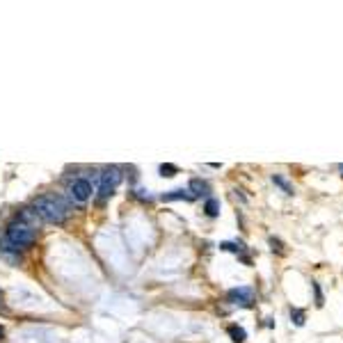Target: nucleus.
<instances>
[{
  "mask_svg": "<svg viewBox=\"0 0 343 343\" xmlns=\"http://www.w3.org/2000/svg\"><path fill=\"white\" fill-rule=\"evenodd\" d=\"M190 195L195 199H197V197L211 199V186H208L206 181H202V179H192L190 181Z\"/></svg>",
  "mask_w": 343,
  "mask_h": 343,
  "instance_id": "8",
  "label": "nucleus"
},
{
  "mask_svg": "<svg viewBox=\"0 0 343 343\" xmlns=\"http://www.w3.org/2000/svg\"><path fill=\"white\" fill-rule=\"evenodd\" d=\"M34 211L48 225H64L67 218L71 215V204L57 192H46V195H39L34 199Z\"/></svg>",
  "mask_w": 343,
  "mask_h": 343,
  "instance_id": "1",
  "label": "nucleus"
},
{
  "mask_svg": "<svg viewBox=\"0 0 343 343\" xmlns=\"http://www.w3.org/2000/svg\"><path fill=\"white\" fill-rule=\"evenodd\" d=\"M2 337H5V330H2V327H0V339H2Z\"/></svg>",
  "mask_w": 343,
  "mask_h": 343,
  "instance_id": "19",
  "label": "nucleus"
},
{
  "mask_svg": "<svg viewBox=\"0 0 343 343\" xmlns=\"http://www.w3.org/2000/svg\"><path fill=\"white\" fill-rule=\"evenodd\" d=\"M291 318H293V323H295L298 327L304 325V311L302 309H293L291 311Z\"/></svg>",
  "mask_w": 343,
  "mask_h": 343,
  "instance_id": "14",
  "label": "nucleus"
},
{
  "mask_svg": "<svg viewBox=\"0 0 343 343\" xmlns=\"http://www.w3.org/2000/svg\"><path fill=\"white\" fill-rule=\"evenodd\" d=\"M16 220H21L23 225H28V227H32V229H39L41 227V222L44 220L39 218V213L34 211V206H28V208H23L21 213H18V218Z\"/></svg>",
  "mask_w": 343,
  "mask_h": 343,
  "instance_id": "6",
  "label": "nucleus"
},
{
  "mask_svg": "<svg viewBox=\"0 0 343 343\" xmlns=\"http://www.w3.org/2000/svg\"><path fill=\"white\" fill-rule=\"evenodd\" d=\"M92 192H94L92 190V183H90V179H85V176H78V179H73L71 183H69V197L76 204L90 202Z\"/></svg>",
  "mask_w": 343,
  "mask_h": 343,
  "instance_id": "4",
  "label": "nucleus"
},
{
  "mask_svg": "<svg viewBox=\"0 0 343 343\" xmlns=\"http://www.w3.org/2000/svg\"><path fill=\"white\" fill-rule=\"evenodd\" d=\"M204 211H206V215L208 218H218L220 215V202L218 199H206V206H204Z\"/></svg>",
  "mask_w": 343,
  "mask_h": 343,
  "instance_id": "11",
  "label": "nucleus"
},
{
  "mask_svg": "<svg viewBox=\"0 0 343 343\" xmlns=\"http://www.w3.org/2000/svg\"><path fill=\"white\" fill-rule=\"evenodd\" d=\"M0 314H7V304H5V298H2V293H0Z\"/></svg>",
  "mask_w": 343,
  "mask_h": 343,
  "instance_id": "18",
  "label": "nucleus"
},
{
  "mask_svg": "<svg viewBox=\"0 0 343 343\" xmlns=\"http://www.w3.org/2000/svg\"><path fill=\"white\" fill-rule=\"evenodd\" d=\"M270 245H272V252H284V247H281V240H275V238H270Z\"/></svg>",
  "mask_w": 343,
  "mask_h": 343,
  "instance_id": "17",
  "label": "nucleus"
},
{
  "mask_svg": "<svg viewBox=\"0 0 343 343\" xmlns=\"http://www.w3.org/2000/svg\"><path fill=\"white\" fill-rule=\"evenodd\" d=\"M339 172H343V163H341V165H339Z\"/></svg>",
  "mask_w": 343,
  "mask_h": 343,
  "instance_id": "20",
  "label": "nucleus"
},
{
  "mask_svg": "<svg viewBox=\"0 0 343 343\" xmlns=\"http://www.w3.org/2000/svg\"><path fill=\"white\" fill-rule=\"evenodd\" d=\"M179 169L174 167V165H160V174L163 176H174Z\"/></svg>",
  "mask_w": 343,
  "mask_h": 343,
  "instance_id": "15",
  "label": "nucleus"
},
{
  "mask_svg": "<svg viewBox=\"0 0 343 343\" xmlns=\"http://www.w3.org/2000/svg\"><path fill=\"white\" fill-rule=\"evenodd\" d=\"M195 202V197L190 195V190H172L163 195V202Z\"/></svg>",
  "mask_w": 343,
  "mask_h": 343,
  "instance_id": "9",
  "label": "nucleus"
},
{
  "mask_svg": "<svg viewBox=\"0 0 343 343\" xmlns=\"http://www.w3.org/2000/svg\"><path fill=\"white\" fill-rule=\"evenodd\" d=\"M227 332H229V337L233 339L236 343H245V339H247V334H245V330L238 325H229L227 327Z\"/></svg>",
  "mask_w": 343,
  "mask_h": 343,
  "instance_id": "10",
  "label": "nucleus"
},
{
  "mask_svg": "<svg viewBox=\"0 0 343 343\" xmlns=\"http://www.w3.org/2000/svg\"><path fill=\"white\" fill-rule=\"evenodd\" d=\"M227 300L236 307H254V291L249 286H238V288H231L227 293Z\"/></svg>",
  "mask_w": 343,
  "mask_h": 343,
  "instance_id": "5",
  "label": "nucleus"
},
{
  "mask_svg": "<svg viewBox=\"0 0 343 343\" xmlns=\"http://www.w3.org/2000/svg\"><path fill=\"white\" fill-rule=\"evenodd\" d=\"M272 183H275V186H279L281 190L286 192V195H293V186H291V183H288L286 179H281L279 174H275V176H272Z\"/></svg>",
  "mask_w": 343,
  "mask_h": 343,
  "instance_id": "12",
  "label": "nucleus"
},
{
  "mask_svg": "<svg viewBox=\"0 0 343 343\" xmlns=\"http://www.w3.org/2000/svg\"><path fill=\"white\" fill-rule=\"evenodd\" d=\"M5 240L9 242L11 247L25 249V247H30V245L37 240V229H32V227H28V225H23L21 220H14V222L7 225Z\"/></svg>",
  "mask_w": 343,
  "mask_h": 343,
  "instance_id": "2",
  "label": "nucleus"
},
{
  "mask_svg": "<svg viewBox=\"0 0 343 343\" xmlns=\"http://www.w3.org/2000/svg\"><path fill=\"white\" fill-rule=\"evenodd\" d=\"M220 249H227V252L240 254L242 249H245V245H242V242H222V245H220Z\"/></svg>",
  "mask_w": 343,
  "mask_h": 343,
  "instance_id": "13",
  "label": "nucleus"
},
{
  "mask_svg": "<svg viewBox=\"0 0 343 343\" xmlns=\"http://www.w3.org/2000/svg\"><path fill=\"white\" fill-rule=\"evenodd\" d=\"M0 256L5 261H9V263H18V261H21V249L11 247L9 242L2 238V240H0Z\"/></svg>",
  "mask_w": 343,
  "mask_h": 343,
  "instance_id": "7",
  "label": "nucleus"
},
{
  "mask_svg": "<svg viewBox=\"0 0 343 343\" xmlns=\"http://www.w3.org/2000/svg\"><path fill=\"white\" fill-rule=\"evenodd\" d=\"M311 286H314V291H316V304H318V307H323V293H321V288H318V284H316V281H311Z\"/></svg>",
  "mask_w": 343,
  "mask_h": 343,
  "instance_id": "16",
  "label": "nucleus"
},
{
  "mask_svg": "<svg viewBox=\"0 0 343 343\" xmlns=\"http://www.w3.org/2000/svg\"><path fill=\"white\" fill-rule=\"evenodd\" d=\"M119 183H121V172H119V167H108L106 172L99 176V188H96V199H99V204H103L106 199L113 197Z\"/></svg>",
  "mask_w": 343,
  "mask_h": 343,
  "instance_id": "3",
  "label": "nucleus"
}]
</instances>
